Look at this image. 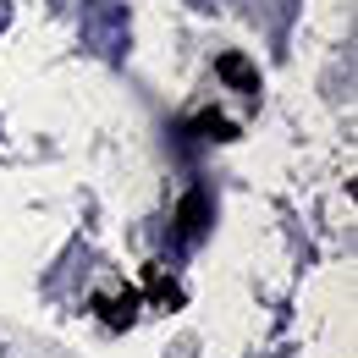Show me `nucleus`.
<instances>
[{
	"label": "nucleus",
	"instance_id": "1",
	"mask_svg": "<svg viewBox=\"0 0 358 358\" xmlns=\"http://www.w3.org/2000/svg\"><path fill=\"white\" fill-rule=\"evenodd\" d=\"M215 78H221V83H231L237 94H259V72H254L243 55H231V50H226V55H215Z\"/></svg>",
	"mask_w": 358,
	"mask_h": 358
},
{
	"label": "nucleus",
	"instance_id": "4",
	"mask_svg": "<svg viewBox=\"0 0 358 358\" xmlns=\"http://www.w3.org/2000/svg\"><path fill=\"white\" fill-rule=\"evenodd\" d=\"M199 127H204V133H221V138H231V122H221L215 110H210V116H199Z\"/></svg>",
	"mask_w": 358,
	"mask_h": 358
},
{
	"label": "nucleus",
	"instance_id": "3",
	"mask_svg": "<svg viewBox=\"0 0 358 358\" xmlns=\"http://www.w3.org/2000/svg\"><path fill=\"white\" fill-rule=\"evenodd\" d=\"M133 309H138L133 292H127V298H99V314H105L110 325H127V320H133Z\"/></svg>",
	"mask_w": 358,
	"mask_h": 358
},
{
	"label": "nucleus",
	"instance_id": "2",
	"mask_svg": "<svg viewBox=\"0 0 358 358\" xmlns=\"http://www.w3.org/2000/svg\"><path fill=\"white\" fill-rule=\"evenodd\" d=\"M182 231H187V237L204 231V193H187V199H182Z\"/></svg>",
	"mask_w": 358,
	"mask_h": 358
}]
</instances>
